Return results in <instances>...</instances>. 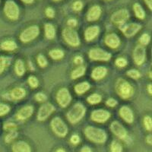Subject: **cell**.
Masks as SVG:
<instances>
[{"label":"cell","instance_id":"obj_15","mask_svg":"<svg viewBox=\"0 0 152 152\" xmlns=\"http://www.w3.org/2000/svg\"><path fill=\"white\" fill-rule=\"evenodd\" d=\"M146 57V52L144 46L138 45L135 47L133 51V59L138 66H141L144 63Z\"/></svg>","mask_w":152,"mask_h":152},{"label":"cell","instance_id":"obj_37","mask_svg":"<svg viewBox=\"0 0 152 152\" xmlns=\"http://www.w3.org/2000/svg\"><path fill=\"white\" fill-rule=\"evenodd\" d=\"M127 75L129 77L132 78H134V79H138V78H141V73L136 70V69H131V70H129L127 72Z\"/></svg>","mask_w":152,"mask_h":152},{"label":"cell","instance_id":"obj_50","mask_svg":"<svg viewBox=\"0 0 152 152\" xmlns=\"http://www.w3.org/2000/svg\"><path fill=\"white\" fill-rule=\"evenodd\" d=\"M80 152H93L92 151L91 148L88 146H84L81 149V151Z\"/></svg>","mask_w":152,"mask_h":152},{"label":"cell","instance_id":"obj_39","mask_svg":"<svg viewBox=\"0 0 152 152\" xmlns=\"http://www.w3.org/2000/svg\"><path fill=\"white\" fill-rule=\"evenodd\" d=\"M37 63L41 68H45L46 66H47V64H48L46 57L43 55H42V54H40L37 56Z\"/></svg>","mask_w":152,"mask_h":152},{"label":"cell","instance_id":"obj_57","mask_svg":"<svg viewBox=\"0 0 152 152\" xmlns=\"http://www.w3.org/2000/svg\"><path fill=\"white\" fill-rule=\"evenodd\" d=\"M105 1H110V0H105Z\"/></svg>","mask_w":152,"mask_h":152},{"label":"cell","instance_id":"obj_7","mask_svg":"<svg viewBox=\"0 0 152 152\" xmlns=\"http://www.w3.org/2000/svg\"><path fill=\"white\" fill-rule=\"evenodd\" d=\"M40 34V28L37 25H31L24 29L20 34V40L24 43H29L36 39Z\"/></svg>","mask_w":152,"mask_h":152},{"label":"cell","instance_id":"obj_4","mask_svg":"<svg viewBox=\"0 0 152 152\" xmlns=\"http://www.w3.org/2000/svg\"><path fill=\"white\" fill-rule=\"evenodd\" d=\"M62 37L65 41L72 47H78L81 43L78 32L72 28H65L62 30Z\"/></svg>","mask_w":152,"mask_h":152},{"label":"cell","instance_id":"obj_9","mask_svg":"<svg viewBox=\"0 0 152 152\" xmlns=\"http://www.w3.org/2000/svg\"><path fill=\"white\" fill-rule=\"evenodd\" d=\"M89 58L94 61L107 62L111 59V54L100 48H92L88 53Z\"/></svg>","mask_w":152,"mask_h":152},{"label":"cell","instance_id":"obj_33","mask_svg":"<svg viewBox=\"0 0 152 152\" xmlns=\"http://www.w3.org/2000/svg\"><path fill=\"white\" fill-rule=\"evenodd\" d=\"M123 145L117 140H113L111 142L110 151L111 152H123Z\"/></svg>","mask_w":152,"mask_h":152},{"label":"cell","instance_id":"obj_54","mask_svg":"<svg viewBox=\"0 0 152 152\" xmlns=\"http://www.w3.org/2000/svg\"><path fill=\"white\" fill-rule=\"evenodd\" d=\"M152 86H151V85H148V92L149 93V94H151H151H152Z\"/></svg>","mask_w":152,"mask_h":152},{"label":"cell","instance_id":"obj_43","mask_svg":"<svg viewBox=\"0 0 152 152\" xmlns=\"http://www.w3.org/2000/svg\"><path fill=\"white\" fill-rule=\"evenodd\" d=\"M35 99H36L37 102L43 103L44 101H46V100L47 99V95L44 93H43V92H38L35 95Z\"/></svg>","mask_w":152,"mask_h":152},{"label":"cell","instance_id":"obj_27","mask_svg":"<svg viewBox=\"0 0 152 152\" xmlns=\"http://www.w3.org/2000/svg\"><path fill=\"white\" fill-rule=\"evenodd\" d=\"M133 11L135 12V15L136 18H138L140 20H143L145 18V12L144 10L143 7L139 3H135L133 5Z\"/></svg>","mask_w":152,"mask_h":152},{"label":"cell","instance_id":"obj_1","mask_svg":"<svg viewBox=\"0 0 152 152\" xmlns=\"http://www.w3.org/2000/svg\"><path fill=\"white\" fill-rule=\"evenodd\" d=\"M85 135L88 140L97 144H104L107 139V135L104 130L94 126H87L85 129Z\"/></svg>","mask_w":152,"mask_h":152},{"label":"cell","instance_id":"obj_53","mask_svg":"<svg viewBox=\"0 0 152 152\" xmlns=\"http://www.w3.org/2000/svg\"><path fill=\"white\" fill-rule=\"evenodd\" d=\"M146 142H147V143L149 144V145H151V143H152L151 135H148V136H147V138H146Z\"/></svg>","mask_w":152,"mask_h":152},{"label":"cell","instance_id":"obj_23","mask_svg":"<svg viewBox=\"0 0 152 152\" xmlns=\"http://www.w3.org/2000/svg\"><path fill=\"white\" fill-rule=\"evenodd\" d=\"M26 96V91L24 90L23 88H20V87H17V88H13L11 91L10 97L11 98L15 100H21V99L24 98Z\"/></svg>","mask_w":152,"mask_h":152},{"label":"cell","instance_id":"obj_35","mask_svg":"<svg viewBox=\"0 0 152 152\" xmlns=\"http://www.w3.org/2000/svg\"><path fill=\"white\" fill-rule=\"evenodd\" d=\"M10 111V107L7 104L0 103V116H3L7 115Z\"/></svg>","mask_w":152,"mask_h":152},{"label":"cell","instance_id":"obj_8","mask_svg":"<svg viewBox=\"0 0 152 152\" xmlns=\"http://www.w3.org/2000/svg\"><path fill=\"white\" fill-rule=\"evenodd\" d=\"M129 12L126 9H122L116 11L114 13H113L111 15V21L113 24L122 26L123 24H126V22L129 18Z\"/></svg>","mask_w":152,"mask_h":152},{"label":"cell","instance_id":"obj_2","mask_svg":"<svg viewBox=\"0 0 152 152\" xmlns=\"http://www.w3.org/2000/svg\"><path fill=\"white\" fill-rule=\"evenodd\" d=\"M116 91L122 99L128 100L134 95L135 89L129 81L123 78H119L116 83Z\"/></svg>","mask_w":152,"mask_h":152},{"label":"cell","instance_id":"obj_22","mask_svg":"<svg viewBox=\"0 0 152 152\" xmlns=\"http://www.w3.org/2000/svg\"><path fill=\"white\" fill-rule=\"evenodd\" d=\"M107 72L108 70L104 66H97V67L94 68L91 72L92 79L95 80V81L103 79L107 75Z\"/></svg>","mask_w":152,"mask_h":152},{"label":"cell","instance_id":"obj_6","mask_svg":"<svg viewBox=\"0 0 152 152\" xmlns=\"http://www.w3.org/2000/svg\"><path fill=\"white\" fill-rule=\"evenodd\" d=\"M50 126H51L53 132L57 136L63 138L67 135L68 132H69L68 126L60 117L53 118L50 123Z\"/></svg>","mask_w":152,"mask_h":152},{"label":"cell","instance_id":"obj_56","mask_svg":"<svg viewBox=\"0 0 152 152\" xmlns=\"http://www.w3.org/2000/svg\"><path fill=\"white\" fill-rule=\"evenodd\" d=\"M54 2H59V1H61V0H53Z\"/></svg>","mask_w":152,"mask_h":152},{"label":"cell","instance_id":"obj_5","mask_svg":"<svg viewBox=\"0 0 152 152\" xmlns=\"http://www.w3.org/2000/svg\"><path fill=\"white\" fill-rule=\"evenodd\" d=\"M5 15L12 21L18 20L20 15V9L18 5L13 0H6L4 5Z\"/></svg>","mask_w":152,"mask_h":152},{"label":"cell","instance_id":"obj_12","mask_svg":"<svg viewBox=\"0 0 152 152\" xmlns=\"http://www.w3.org/2000/svg\"><path fill=\"white\" fill-rule=\"evenodd\" d=\"M120 27V30L123 33V34L127 37H131L135 36L138 31L142 28V25L138 23H129L127 24H123Z\"/></svg>","mask_w":152,"mask_h":152},{"label":"cell","instance_id":"obj_10","mask_svg":"<svg viewBox=\"0 0 152 152\" xmlns=\"http://www.w3.org/2000/svg\"><path fill=\"white\" fill-rule=\"evenodd\" d=\"M56 100L59 105L62 107H66L72 101L71 94L67 88H60L56 94Z\"/></svg>","mask_w":152,"mask_h":152},{"label":"cell","instance_id":"obj_11","mask_svg":"<svg viewBox=\"0 0 152 152\" xmlns=\"http://www.w3.org/2000/svg\"><path fill=\"white\" fill-rule=\"evenodd\" d=\"M110 130L116 137L125 141L128 138V133L124 126L118 121H113L110 125Z\"/></svg>","mask_w":152,"mask_h":152},{"label":"cell","instance_id":"obj_34","mask_svg":"<svg viewBox=\"0 0 152 152\" xmlns=\"http://www.w3.org/2000/svg\"><path fill=\"white\" fill-rule=\"evenodd\" d=\"M17 137H18V132L16 130H15V131L9 132V133H8L7 135H5V141L6 143H11V142H13V141H14Z\"/></svg>","mask_w":152,"mask_h":152},{"label":"cell","instance_id":"obj_51","mask_svg":"<svg viewBox=\"0 0 152 152\" xmlns=\"http://www.w3.org/2000/svg\"><path fill=\"white\" fill-rule=\"evenodd\" d=\"M144 2H145V4L147 5V6L148 7V9L150 10L152 9V0H144Z\"/></svg>","mask_w":152,"mask_h":152},{"label":"cell","instance_id":"obj_16","mask_svg":"<svg viewBox=\"0 0 152 152\" xmlns=\"http://www.w3.org/2000/svg\"><path fill=\"white\" fill-rule=\"evenodd\" d=\"M102 14V9L98 5H92L87 12V20L88 21H95L100 18Z\"/></svg>","mask_w":152,"mask_h":152},{"label":"cell","instance_id":"obj_19","mask_svg":"<svg viewBox=\"0 0 152 152\" xmlns=\"http://www.w3.org/2000/svg\"><path fill=\"white\" fill-rule=\"evenodd\" d=\"M105 43L110 48L116 49L120 45V39L116 34H109L105 37Z\"/></svg>","mask_w":152,"mask_h":152},{"label":"cell","instance_id":"obj_24","mask_svg":"<svg viewBox=\"0 0 152 152\" xmlns=\"http://www.w3.org/2000/svg\"><path fill=\"white\" fill-rule=\"evenodd\" d=\"M18 48L17 43L12 40H7L2 42L0 44V49L4 51H14Z\"/></svg>","mask_w":152,"mask_h":152},{"label":"cell","instance_id":"obj_20","mask_svg":"<svg viewBox=\"0 0 152 152\" xmlns=\"http://www.w3.org/2000/svg\"><path fill=\"white\" fill-rule=\"evenodd\" d=\"M100 33V28L97 25L88 27L85 31V38L86 41L90 42L94 40Z\"/></svg>","mask_w":152,"mask_h":152},{"label":"cell","instance_id":"obj_28","mask_svg":"<svg viewBox=\"0 0 152 152\" xmlns=\"http://www.w3.org/2000/svg\"><path fill=\"white\" fill-rule=\"evenodd\" d=\"M11 62H12L11 57L4 56H0V75L3 73V72L7 69L8 66H10Z\"/></svg>","mask_w":152,"mask_h":152},{"label":"cell","instance_id":"obj_30","mask_svg":"<svg viewBox=\"0 0 152 152\" xmlns=\"http://www.w3.org/2000/svg\"><path fill=\"white\" fill-rule=\"evenodd\" d=\"M85 72H86V68L84 66H78V68H76L74 69L71 74V77L72 79H77L78 78H81V76H83L85 75Z\"/></svg>","mask_w":152,"mask_h":152},{"label":"cell","instance_id":"obj_49","mask_svg":"<svg viewBox=\"0 0 152 152\" xmlns=\"http://www.w3.org/2000/svg\"><path fill=\"white\" fill-rule=\"evenodd\" d=\"M84 62L83 57L81 56H77L75 57L74 59V62L76 65H81Z\"/></svg>","mask_w":152,"mask_h":152},{"label":"cell","instance_id":"obj_13","mask_svg":"<svg viewBox=\"0 0 152 152\" xmlns=\"http://www.w3.org/2000/svg\"><path fill=\"white\" fill-rule=\"evenodd\" d=\"M55 111V107L50 103L44 104L40 107L37 113V119L39 121H45Z\"/></svg>","mask_w":152,"mask_h":152},{"label":"cell","instance_id":"obj_3","mask_svg":"<svg viewBox=\"0 0 152 152\" xmlns=\"http://www.w3.org/2000/svg\"><path fill=\"white\" fill-rule=\"evenodd\" d=\"M85 113L86 108L85 106L81 103H77L69 110L66 114V116L69 123H71L72 124H75L81 121L82 118L85 116Z\"/></svg>","mask_w":152,"mask_h":152},{"label":"cell","instance_id":"obj_48","mask_svg":"<svg viewBox=\"0 0 152 152\" xmlns=\"http://www.w3.org/2000/svg\"><path fill=\"white\" fill-rule=\"evenodd\" d=\"M67 24L69 25V28H75V27L77 26V24H78V21L75 18H70L67 21Z\"/></svg>","mask_w":152,"mask_h":152},{"label":"cell","instance_id":"obj_41","mask_svg":"<svg viewBox=\"0 0 152 152\" xmlns=\"http://www.w3.org/2000/svg\"><path fill=\"white\" fill-rule=\"evenodd\" d=\"M28 84H29V85L31 87V88H37L38 85H39V81H38V79L36 78V77H34V76L33 75L30 76L28 79Z\"/></svg>","mask_w":152,"mask_h":152},{"label":"cell","instance_id":"obj_25","mask_svg":"<svg viewBox=\"0 0 152 152\" xmlns=\"http://www.w3.org/2000/svg\"><path fill=\"white\" fill-rule=\"evenodd\" d=\"M90 84L88 83V81H84V82L78 84V85H76L75 86V92L77 94L81 95L86 93L88 91L90 90Z\"/></svg>","mask_w":152,"mask_h":152},{"label":"cell","instance_id":"obj_40","mask_svg":"<svg viewBox=\"0 0 152 152\" xmlns=\"http://www.w3.org/2000/svg\"><path fill=\"white\" fill-rule=\"evenodd\" d=\"M115 64H116V66L119 68H124L127 66L128 62H127L126 59H125L123 57H119V58L116 59V61H115Z\"/></svg>","mask_w":152,"mask_h":152},{"label":"cell","instance_id":"obj_36","mask_svg":"<svg viewBox=\"0 0 152 152\" xmlns=\"http://www.w3.org/2000/svg\"><path fill=\"white\" fill-rule=\"evenodd\" d=\"M144 126L145 128L148 130V131H151L152 129V120L151 117L149 116H145L144 118Z\"/></svg>","mask_w":152,"mask_h":152},{"label":"cell","instance_id":"obj_45","mask_svg":"<svg viewBox=\"0 0 152 152\" xmlns=\"http://www.w3.org/2000/svg\"><path fill=\"white\" fill-rule=\"evenodd\" d=\"M45 14L47 17L50 18H53L55 17V11L52 7H48L46 9Z\"/></svg>","mask_w":152,"mask_h":152},{"label":"cell","instance_id":"obj_17","mask_svg":"<svg viewBox=\"0 0 152 152\" xmlns=\"http://www.w3.org/2000/svg\"><path fill=\"white\" fill-rule=\"evenodd\" d=\"M119 115L122 119L127 123H132L134 121V113L128 106H123L119 109Z\"/></svg>","mask_w":152,"mask_h":152},{"label":"cell","instance_id":"obj_52","mask_svg":"<svg viewBox=\"0 0 152 152\" xmlns=\"http://www.w3.org/2000/svg\"><path fill=\"white\" fill-rule=\"evenodd\" d=\"M21 1L22 2H24V3H25V4H28V5H31V4L33 3L34 0H21Z\"/></svg>","mask_w":152,"mask_h":152},{"label":"cell","instance_id":"obj_26","mask_svg":"<svg viewBox=\"0 0 152 152\" xmlns=\"http://www.w3.org/2000/svg\"><path fill=\"white\" fill-rule=\"evenodd\" d=\"M44 32H45V37L49 40H52L55 37L56 28L52 24L47 23L44 25Z\"/></svg>","mask_w":152,"mask_h":152},{"label":"cell","instance_id":"obj_44","mask_svg":"<svg viewBox=\"0 0 152 152\" xmlns=\"http://www.w3.org/2000/svg\"><path fill=\"white\" fill-rule=\"evenodd\" d=\"M83 2H81V0H77V1H75L72 5L73 9H74L75 11H76V12H79V11H81V9H83Z\"/></svg>","mask_w":152,"mask_h":152},{"label":"cell","instance_id":"obj_32","mask_svg":"<svg viewBox=\"0 0 152 152\" xmlns=\"http://www.w3.org/2000/svg\"><path fill=\"white\" fill-rule=\"evenodd\" d=\"M87 100H88V102L90 104L94 105V104H97L101 102L102 97L100 94H92L87 98Z\"/></svg>","mask_w":152,"mask_h":152},{"label":"cell","instance_id":"obj_18","mask_svg":"<svg viewBox=\"0 0 152 152\" xmlns=\"http://www.w3.org/2000/svg\"><path fill=\"white\" fill-rule=\"evenodd\" d=\"M34 113V107L31 105L23 107L17 113L16 117L19 120H26L29 119Z\"/></svg>","mask_w":152,"mask_h":152},{"label":"cell","instance_id":"obj_42","mask_svg":"<svg viewBox=\"0 0 152 152\" xmlns=\"http://www.w3.org/2000/svg\"><path fill=\"white\" fill-rule=\"evenodd\" d=\"M4 129L7 132H11V131H15V130L17 129V126H16L15 123H12V122H7L4 124Z\"/></svg>","mask_w":152,"mask_h":152},{"label":"cell","instance_id":"obj_38","mask_svg":"<svg viewBox=\"0 0 152 152\" xmlns=\"http://www.w3.org/2000/svg\"><path fill=\"white\" fill-rule=\"evenodd\" d=\"M151 37L148 34H143L139 38V42H140L142 46H146L150 43Z\"/></svg>","mask_w":152,"mask_h":152},{"label":"cell","instance_id":"obj_14","mask_svg":"<svg viewBox=\"0 0 152 152\" xmlns=\"http://www.w3.org/2000/svg\"><path fill=\"white\" fill-rule=\"evenodd\" d=\"M110 117V113L107 110L103 109L95 110L91 114V118L94 122L98 123H104Z\"/></svg>","mask_w":152,"mask_h":152},{"label":"cell","instance_id":"obj_46","mask_svg":"<svg viewBox=\"0 0 152 152\" xmlns=\"http://www.w3.org/2000/svg\"><path fill=\"white\" fill-rule=\"evenodd\" d=\"M81 141V138H80L79 135H77V134H74V135H72L71 138H70V142L72 145H78Z\"/></svg>","mask_w":152,"mask_h":152},{"label":"cell","instance_id":"obj_29","mask_svg":"<svg viewBox=\"0 0 152 152\" xmlns=\"http://www.w3.org/2000/svg\"><path fill=\"white\" fill-rule=\"evenodd\" d=\"M15 71L18 76H22L25 73V66L21 59H18L15 65Z\"/></svg>","mask_w":152,"mask_h":152},{"label":"cell","instance_id":"obj_21","mask_svg":"<svg viewBox=\"0 0 152 152\" xmlns=\"http://www.w3.org/2000/svg\"><path fill=\"white\" fill-rule=\"evenodd\" d=\"M12 150V152H31V148L28 142L18 141L13 144Z\"/></svg>","mask_w":152,"mask_h":152},{"label":"cell","instance_id":"obj_55","mask_svg":"<svg viewBox=\"0 0 152 152\" xmlns=\"http://www.w3.org/2000/svg\"><path fill=\"white\" fill-rule=\"evenodd\" d=\"M56 152H66V150L63 148H59L58 150H56Z\"/></svg>","mask_w":152,"mask_h":152},{"label":"cell","instance_id":"obj_47","mask_svg":"<svg viewBox=\"0 0 152 152\" xmlns=\"http://www.w3.org/2000/svg\"><path fill=\"white\" fill-rule=\"evenodd\" d=\"M106 104L109 107H114L117 105V101L113 98H109L106 101Z\"/></svg>","mask_w":152,"mask_h":152},{"label":"cell","instance_id":"obj_31","mask_svg":"<svg viewBox=\"0 0 152 152\" xmlns=\"http://www.w3.org/2000/svg\"><path fill=\"white\" fill-rule=\"evenodd\" d=\"M49 55L54 60H59V59H62L64 56V52L59 49H54V50H50Z\"/></svg>","mask_w":152,"mask_h":152}]
</instances>
